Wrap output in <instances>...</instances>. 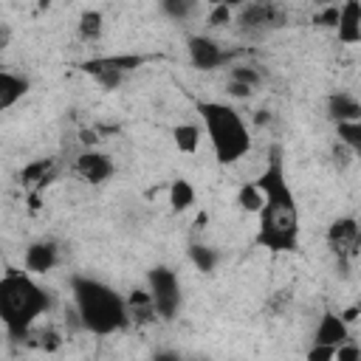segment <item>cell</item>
<instances>
[{
  "mask_svg": "<svg viewBox=\"0 0 361 361\" xmlns=\"http://www.w3.org/2000/svg\"><path fill=\"white\" fill-rule=\"evenodd\" d=\"M71 296L76 322L93 336H113L130 322L127 302L102 279L71 276Z\"/></svg>",
  "mask_w": 361,
  "mask_h": 361,
  "instance_id": "7a4b0ae2",
  "label": "cell"
},
{
  "mask_svg": "<svg viewBox=\"0 0 361 361\" xmlns=\"http://www.w3.org/2000/svg\"><path fill=\"white\" fill-rule=\"evenodd\" d=\"M152 361H180V358H178L175 353H169V350H166V353H158Z\"/></svg>",
  "mask_w": 361,
  "mask_h": 361,
  "instance_id": "f546056e",
  "label": "cell"
},
{
  "mask_svg": "<svg viewBox=\"0 0 361 361\" xmlns=\"http://www.w3.org/2000/svg\"><path fill=\"white\" fill-rule=\"evenodd\" d=\"M3 45H6V28L0 25V51H3Z\"/></svg>",
  "mask_w": 361,
  "mask_h": 361,
  "instance_id": "4dcf8cb0",
  "label": "cell"
},
{
  "mask_svg": "<svg viewBox=\"0 0 361 361\" xmlns=\"http://www.w3.org/2000/svg\"><path fill=\"white\" fill-rule=\"evenodd\" d=\"M237 203H240L245 212H259V206H262V192H259L254 183H245V186L240 189V195H237Z\"/></svg>",
  "mask_w": 361,
  "mask_h": 361,
  "instance_id": "603a6c76",
  "label": "cell"
},
{
  "mask_svg": "<svg viewBox=\"0 0 361 361\" xmlns=\"http://www.w3.org/2000/svg\"><path fill=\"white\" fill-rule=\"evenodd\" d=\"M189 257H192L195 268L203 271V274L214 271V265H217V254H214L212 248H206V245H192V248H189Z\"/></svg>",
  "mask_w": 361,
  "mask_h": 361,
  "instance_id": "44dd1931",
  "label": "cell"
},
{
  "mask_svg": "<svg viewBox=\"0 0 361 361\" xmlns=\"http://www.w3.org/2000/svg\"><path fill=\"white\" fill-rule=\"evenodd\" d=\"M228 82H240V85H245V87L254 90L262 82V73L257 68H251V65H237V68H231V79Z\"/></svg>",
  "mask_w": 361,
  "mask_h": 361,
  "instance_id": "7402d4cb",
  "label": "cell"
},
{
  "mask_svg": "<svg viewBox=\"0 0 361 361\" xmlns=\"http://www.w3.org/2000/svg\"><path fill=\"white\" fill-rule=\"evenodd\" d=\"M228 93H231V96H237V99H245V96H251L254 90H251V87H245V85H240V82H228Z\"/></svg>",
  "mask_w": 361,
  "mask_h": 361,
  "instance_id": "f1b7e54d",
  "label": "cell"
},
{
  "mask_svg": "<svg viewBox=\"0 0 361 361\" xmlns=\"http://www.w3.org/2000/svg\"><path fill=\"white\" fill-rule=\"evenodd\" d=\"M147 285H149V305L155 310V316L161 319H175L178 307H180V285H178V274L172 268H152L147 274Z\"/></svg>",
  "mask_w": 361,
  "mask_h": 361,
  "instance_id": "5b68a950",
  "label": "cell"
},
{
  "mask_svg": "<svg viewBox=\"0 0 361 361\" xmlns=\"http://www.w3.org/2000/svg\"><path fill=\"white\" fill-rule=\"evenodd\" d=\"M350 341V327L341 322L338 313H322L316 330H313V344H324V347H338Z\"/></svg>",
  "mask_w": 361,
  "mask_h": 361,
  "instance_id": "4fadbf2b",
  "label": "cell"
},
{
  "mask_svg": "<svg viewBox=\"0 0 361 361\" xmlns=\"http://www.w3.org/2000/svg\"><path fill=\"white\" fill-rule=\"evenodd\" d=\"M172 141H175V147L180 149V152H197V147H200V127L197 124H178L175 130H172Z\"/></svg>",
  "mask_w": 361,
  "mask_h": 361,
  "instance_id": "d6986e66",
  "label": "cell"
},
{
  "mask_svg": "<svg viewBox=\"0 0 361 361\" xmlns=\"http://www.w3.org/2000/svg\"><path fill=\"white\" fill-rule=\"evenodd\" d=\"M76 175L87 183H104L113 175V161L107 152L99 149H85L76 155Z\"/></svg>",
  "mask_w": 361,
  "mask_h": 361,
  "instance_id": "30bf717a",
  "label": "cell"
},
{
  "mask_svg": "<svg viewBox=\"0 0 361 361\" xmlns=\"http://www.w3.org/2000/svg\"><path fill=\"white\" fill-rule=\"evenodd\" d=\"M102 28H104V17H102V11L90 8V11H82V14H79L76 31H79V37H82L85 42H96V39L102 37Z\"/></svg>",
  "mask_w": 361,
  "mask_h": 361,
  "instance_id": "ac0fdd59",
  "label": "cell"
},
{
  "mask_svg": "<svg viewBox=\"0 0 361 361\" xmlns=\"http://www.w3.org/2000/svg\"><path fill=\"white\" fill-rule=\"evenodd\" d=\"M161 8H164L169 17H175V20H186V17L195 11V3H189V0H166Z\"/></svg>",
  "mask_w": 361,
  "mask_h": 361,
  "instance_id": "cb8c5ba5",
  "label": "cell"
},
{
  "mask_svg": "<svg viewBox=\"0 0 361 361\" xmlns=\"http://www.w3.org/2000/svg\"><path fill=\"white\" fill-rule=\"evenodd\" d=\"M197 113L203 118V130L209 135V144H212L217 164H237L240 158L248 155V149H251L248 124L243 121V116L231 104L200 102Z\"/></svg>",
  "mask_w": 361,
  "mask_h": 361,
  "instance_id": "277c9868",
  "label": "cell"
},
{
  "mask_svg": "<svg viewBox=\"0 0 361 361\" xmlns=\"http://www.w3.org/2000/svg\"><path fill=\"white\" fill-rule=\"evenodd\" d=\"M336 347H324V344H313L307 350V361H333Z\"/></svg>",
  "mask_w": 361,
  "mask_h": 361,
  "instance_id": "4316f807",
  "label": "cell"
},
{
  "mask_svg": "<svg viewBox=\"0 0 361 361\" xmlns=\"http://www.w3.org/2000/svg\"><path fill=\"white\" fill-rule=\"evenodd\" d=\"M327 116L336 124H341V121H358L361 118V104H358V99L353 93L338 90V93H330L327 96Z\"/></svg>",
  "mask_w": 361,
  "mask_h": 361,
  "instance_id": "5bb4252c",
  "label": "cell"
},
{
  "mask_svg": "<svg viewBox=\"0 0 361 361\" xmlns=\"http://www.w3.org/2000/svg\"><path fill=\"white\" fill-rule=\"evenodd\" d=\"M254 186L262 192V206L257 212V245L268 251H296L299 248V206L285 180L282 161L274 158L259 172Z\"/></svg>",
  "mask_w": 361,
  "mask_h": 361,
  "instance_id": "6da1fadb",
  "label": "cell"
},
{
  "mask_svg": "<svg viewBox=\"0 0 361 361\" xmlns=\"http://www.w3.org/2000/svg\"><path fill=\"white\" fill-rule=\"evenodd\" d=\"M141 65H144V56H138V54H113V56L87 59V62L82 65V71L90 73V76H96V73H116V76L124 79L130 71H135V68H141Z\"/></svg>",
  "mask_w": 361,
  "mask_h": 361,
  "instance_id": "9c48e42d",
  "label": "cell"
},
{
  "mask_svg": "<svg viewBox=\"0 0 361 361\" xmlns=\"http://www.w3.org/2000/svg\"><path fill=\"white\" fill-rule=\"evenodd\" d=\"M358 243H361V234H358L355 217H338V220L330 223V228H327V245H330V251H333L341 262L355 259Z\"/></svg>",
  "mask_w": 361,
  "mask_h": 361,
  "instance_id": "52a82bcc",
  "label": "cell"
},
{
  "mask_svg": "<svg viewBox=\"0 0 361 361\" xmlns=\"http://www.w3.org/2000/svg\"><path fill=\"white\" fill-rule=\"evenodd\" d=\"M51 166H54V161H51V158H37V161H31V164L23 169L20 180H23L25 186L42 189V186L48 183V178H51Z\"/></svg>",
  "mask_w": 361,
  "mask_h": 361,
  "instance_id": "2e32d148",
  "label": "cell"
},
{
  "mask_svg": "<svg viewBox=\"0 0 361 361\" xmlns=\"http://www.w3.org/2000/svg\"><path fill=\"white\" fill-rule=\"evenodd\" d=\"M206 23H209L212 28H217V25H223V23H231V6H226V3H220V6H214V8L209 11V17H206Z\"/></svg>",
  "mask_w": 361,
  "mask_h": 361,
  "instance_id": "484cf974",
  "label": "cell"
},
{
  "mask_svg": "<svg viewBox=\"0 0 361 361\" xmlns=\"http://www.w3.org/2000/svg\"><path fill=\"white\" fill-rule=\"evenodd\" d=\"M51 307V296L42 285L31 279L28 271H6L0 276V322L6 333L17 341L28 338L37 319Z\"/></svg>",
  "mask_w": 361,
  "mask_h": 361,
  "instance_id": "3957f363",
  "label": "cell"
},
{
  "mask_svg": "<svg viewBox=\"0 0 361 361\" xmlns=\"http://www.w3.org/2000/svg\"><path fill=\"white\" fill-rule=\"evenodd\" d=\"M336 20H338V6H327L322 14H316V23L319 25H333L336 28Z\"/></svg>",
  "mask_w": 361,
  "mask_h": 361,
  "instance_id": "83f0119b",
  "label": "cell"
},
{
  "mask_svg": "<svg viewBox=\"0 0 361 361\" xmlns=\"http://www.w3.org/2000/svg\"><path fill=\"white\" fill-rule=\"evenodd\" d=\"M23 262H25V271H28V274H48V271H54L56 262H59V248H56L54 243H48V240L31 243V245L25 248Z\"/></svg>",
  "mask_w": 361,
  "mask_h": 361,
  "instance_id": "7c38bea8",
  "label": "cell"
},
{
  "mask_svg": "<svg viewBox=\"0 0 361 361\" xmlns=\"http://www.w3.org/2000/svg\"><path fill=\"white\" fill-rule=\"evenodd\" d=\"M336 34H338V42L344 45L361 42V3L358 0H347L344 6H338Z\"/></svg>",
  "mask_w": 361,
  "mask_h": 361,
  "instance_id": "8fae6325",
  "label": "cell"
},
{
  "mask_svg": "<svg viewBox=\"0 0 361 361\" xmlns=\"http://www.w3.org/2000/svg\"><path fill=\"white\" fill-rule=\"evenodd\" d=\"M237 23H240L243 31L259 34V31L282 25L285 23V11L279 6H274V3H248V6H240Z\"/></svg>",
  "mask_w": 361,
  "mask_h": 361,
  "instance_id": "8992f818",
  "label": "cell"
},
{
  "mask_svg": "<svg viewBox=\"0 0 361 361\" xmlns=\"http://www.w3.org/2000/svg\"><path fill=\"white\" fill-rule=\"evenodd\" d=\"M192 203H195V186L189 180H183V178H175L169 183V206H172V212H186V209H192Z\"/></svg>",
  "mask_w": 361,
  "mask_h": 361,
  "instance_id": "e0dca14e",
  "label": "cell"
},
{
  "mask_svg": "<svg viewBox=\"0 0 361 361\" xmlns=\"http://www.w3.org/2000/svg\"><path fill=\"white\" fill-rule=\"evenodd\" d=\"M333 361H361V350H358V344H355V341H344V344H338Z\"/></svg>",
  "mask_w": 361,
  "mask_h": 361,
  "instance_id": "d4e9b609",
  "label": "cell"
},
{
  "mask_svg": "<svg viewBox=\"0 0 361 361\" xmlns=\"http://www.w3.org/2000/svg\"><path fill=\"white\" fill-rule=\"evenodd\" d=\"M186 51H189V62L197 71H214V68H220L228 59L226 48L217 39L206 37V34H192L186 39Z\"/></svg>",
  "mask_w": 361,
  "mask_h": 361,
  "instance_id": "ba28073f",
  "label": "cell"
},
{
  "mask_svg": "<svg viewBox=\"0 0 361 361\" xmlns=\"http://www.w3.org/2000/svg\"><path fill=\"white\" fill-rule=\"evenodd\" d=\"M28 90V79L11 73V71H0V113L14 107Z\"/></svg>",
  "mask_w": 361,
  "mask_h": 361,
  "instance_id": "9a60e30c",
  "label": "cell"
},
{
  "mask_svg": "<svg viewBox=\"0 0 361 361\" xmlns=\"http://www.w3.org/2000/svg\"><path fill=\"white\" fill-rule=\"evenodd\" d=\"M336 135H338V144L347 147L353 155L361 152V121H341V124H336Z\"/></svg>",
  "mask_w": 361,
  "mask_h": 361,
  "instance_id": "ffe728a7",
  "label": "cell"
}]
</instances>
